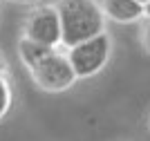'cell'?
<instances>
[{
	"mask_svg": "<svg viewBox=\"0 0 150 141\" xmlns=\"http://www.w3.org/2000/svg\"><path fill=\"white\" fill-rule=\"evenodd\" d=\"M141 43H144V47L150 52V16H146L144 25H141Z\"/></svg>",
	"mask_w": 150,
	"mask_h": 141,
	"instance_id": "cell-8",
	"label": "cell"
},
{
	"mask_svg": "<svg viewBox=\"0 0 150 141\" xmlns=\"http://www.w3.org/2000/svg\"><path fill=\"white\" fill-rule=\"evenodd\" d=\"M11 103H13L11 83L7 79V74H0V121L7 117V112L11 110Z\"/></svg>",
	"mask_w": 150,
	"mask_h": 141,
	"instance_id": "cell-7",
	"label": "cell"
},
{
	"mask_svg": "<svg viewBox=\"0 0 150 141\" xmlns=\"http://www.w3.org/2000/svg\"><path fill=\"white\" fill-rule=\"evenodd\" d=\"M23 38L31 43L56 49L61 47V20L54 5H40L31 9L23 27Z\"/></svg>",
	"mask_w": 150,
	"mask_h": 141,
	"instance_id": "cell-4",
	"label": "cell"
},
{
	"mask_svg": "<svg viewBox=\"0 0 150 141\" xmlns=\"http://www.w3.org/2000/svg\"><path fill=\"white\" fill-rule=\"evenodd\" d=\"M99 5L103 9L105 20H112L119 25H130L146 18L144 2H139V0H99Z\"/></svg>",
	"mask_w": 150,
	"mask_h": 141,
	"instance_id": "cell-5",
	"label": "cell"
},
{
	"mask_svg": "<svg viewBox=\"0 0 150 141\" xmlns=\"http://www.w3.org/2000/svg\"><path fill=\"white\" fill-rule=\"evenodd\" d=\"M50 52H52V47H45V45L31 43V40H27V38H20L18 54H20V61H23V65H25L27 69H34Z\"/></svg>",
	"mask_w": 150,
	"mask_h": 141,
	"instance_id": "cell-6",
	"label": "cell"
},
{
	"mask_svg": "<svg viewBox=\"0 0 150 141\" xmlns=\"http://www.w3.org/2000/svg\"><path fill=\"white\" fill-rule=\"evenodd\" d=\"M0 74H5V61H2V56H0Z\"/></svg>",
	"mask_w": 150,
	"mask_h": 141,
	"instance_id": "cell-10",
	"label": "cell"
},
{
	"mask_svg": "<svg viewBox=\"0 0 150 141\" xmlns=\"http://www.w3.org/2000/svg\"><path fill=\"white\" fill-rule=\"evenodd\" d=\"M148 125H150V119H148Z\"/></svg>",
	"mask_w": 150,
	"mask_h": 141,
	"instance_id": "cell-12",
	"label": "cell"
},
{
	"mask_svg": "<svg viewBox=\"0 0 150 141\" xmlns=\"http://www.w3.org/2000/svg\"><path fill=\"white\" fill-rule=\"evenodd\" d=\"M29 74L34 83L45 92H65L79 81L67 61V54L58 49H52L36 67L29 69Z\"/></svg>",
	"mask_w": 150,
	"mask_h": 141,
	"instance_id": "cell-3",
	"label": "cell"
},
{
	"mask_svg": "<svg viewBox=\"0 0 150 141\" xmlns=\"http://www.w3.org/2000/svg\"><path fill=\"white\" fill-rule=\"evenodd\" d=\"M56 13L61 20V45L65 49L105 31V16L99 0H58Z\"/></svg>",
	"mask_w": 150,
	"mask_h": 141,
	"instance_id": "cell-1",
	"label": "cell"
},
{
	"mask_svg": "<svg viewBox=\"0 0 150 141\" xmlns=\"http://www.w3.org/2000/svg\"><path fill=\"white\" fill-rule=\"evenodd\" d=\"M139 2H144V5H146V2H148V0H139Z\"/></svg>",
	"mask_w": 150,
	"mask_h": 141,
	"instance_id": "cell-11",
	"label": "cell"
},
{
	"mask_svg": "<svg viewBox=\"0 0 150 141\" xmlns=\"http://www.w3.org/2000/svg\"><path fill=\"white\" fill-rule=\"evenodd\" d=\"M144 9H146V16H150V0H148V2L144 5Z\"/></svg>",
	"mask_w": 150,
	"mask_h": 141,
	"instance_id": "cell-9",
	"label": "cell"
},
{
	"mask_svg": "<svg viewBox=\"0 0 150 141\" xmlns=\"http://www.w3.org/2000/svg\"><path fill=\"white\" fill-rule=\"evenodd\" d=\"M65 54H67V61L74 69L76 79H92L110 63L112 38L108 31H103L99 36L88 38V40L74 45V47L65 49Z\"/></svg>",
	"mask_w": 150,
	"mask_h": 141,
	"instance_id": "cell-2",
	"label": "cell"
}]
</instances>
